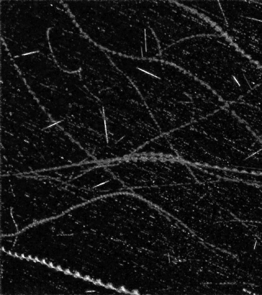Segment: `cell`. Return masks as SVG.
<instances>
[{
  "label": "cell",
  "instance_id": "cell-1",
  "mask_svg": "<svg viewBox=\"0 0 262 295\" xmlns=\"http://www.w3.org/2000/svg\"><path fill=\"white\" fill-rule=\"evenodd\" d=\"M110 56L137 88L160 127H184L224 105L207 86L173 64L113 53Z\"/></svg>",
  "mask_w": 262,
  "mask_h": 295
},
{
  "label": "cell",
  "instance_id": "cell-2",
  "mask_svg": "<svg viewBox=\"0 0 262 295\" xmlns=\"http://www.w3.org/2000/svg\"><path fill=\"white\" fill-rule=\"evenodd\" d=\"M159 59L191 74L224 102L237 100L262 82V67L223 34L185 39L163 51Z\"/></svg>",
  "mask_w": 262,
  "mask_h": 295
},
{
  "label": "cell",
  "instance_id": "cell-3",
  "mask_svg": "<svg viewBox=\"0 0 262 295\" xmlns=\"http://www.w3.org/2000/svg\"><path fill=\"white\" fill-rule=\"evenodd\" d=\"M140 9L162 51L186 38L221 34L211 23L177 1H142Z\"/></svg>",
  "mask_w": 262,
  "mask_h": 295
},
{
  "label": "cell",
  "instance_id": "cell-4",
  "mask_svg": "<svg viewBox=\"0 0 262 295\" xmlns=\"http://www.w3.org/2000/svg\"><path fill=\"white\" fill-rule=\"evenodd\" d=\"M113 53L138 59H159L162 52L159 41L135 1L113 3Z\"/></svg>",
  "mask_w": 262,
  "mask_h": 295
},
{
  "label": "cell",
  "instance_id": "cell-5",
  "mask_svg": "<svg viewBox=\"0 0 262 295\" xmlns=\"http://www.w3.org/2000/svg\"><path fill=\"white\" fill-rule=\"evenodd\" d=\"M215 27L262 67V1H219Z\"/></svg>",
  "mask_w": 262,
  "mask_h": 295
}]
</instances>
